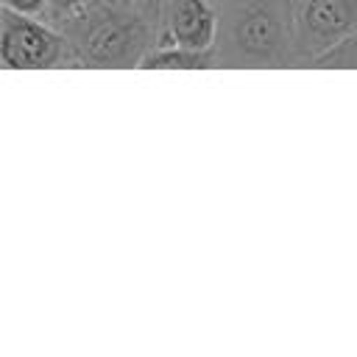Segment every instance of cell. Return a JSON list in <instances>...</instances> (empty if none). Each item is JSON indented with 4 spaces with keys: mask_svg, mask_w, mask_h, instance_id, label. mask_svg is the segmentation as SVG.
Listing matches in <instances>:
<instances>
[{
    "mask_svg": "<svg viewBox=\"0 0 357 357\" xmlns=\"http://www.w3.org/2000/svg\"><path fill=\"white\" fill-rule=\"evenodd\" d=\"M165 36L195 50H215L218 11L212 0H167L165 6Z\"/></svg>",
    "mask_w": 357,
    "mask_h": 357,
    "instance_id": "cell-5",
    "label": "cell"
},
{
    "mask_svg": "<svg viewBox=\"0 0 357 357\" xmlns=\"http://www.w3.org/2000/svg\"><path fill=\"white\" fill-rule=\"evenodd\" d=\"M67 39L73 42L81 67H114L128 70L139 67L142 56L153 47V22L142 17L137 8L131 11H95L86 8L73 22L61 25Z\"/></svg>",
    "mask_w": 357,
    "mask_h": 357,
    "instance_id": "cell-1",
    "label": "cell"
},
{
    "mask_svg": "<svg viewBox=\"0 0 357 357\" xmlns=\"http://www.w3.org/2000/svg\"><path fill=\"white\" fill-rule=\"evenodd\" d=\"M212 3H223V0H212Z\"/></svg>",
    "mask_w": 357,
    "mask_h": 357,
    "instance_id": "cell-12",
    "label": "cell"
},
{
    "mask_svg": "<svg viewBox=\"0 0 357 357\" xmlns=\"http://www.w3.org/2000/svg\"><path fill=\"white\" fill-rule=\"evenodd\" d=\"M89 8H95V11H131V8H137V0H89Z\"/></svg>",
    "mask_w": 357,
    "mask_h": 357,
    "instance_id": "cell-11",
    "label": "cell"
},
{
    "mask_svg": "<svg viewBox=\"0 0 357 357\" xmlns=\"http://www.w3.org/2000/svg\"><path fill=\"white\" fill-rule=\"evenodd\" d=\"M220 56L215 50H195L159 33V42L142 56V70H204L215 67Z\"/></svg>",
    "mask_w": 357,
    "mask_h": 357,
    "instance_id": "cell-6",
    "label": "cell"
},
{
    "mask_svg": "<svg viewBox=\"0 0 357 357\" xmlns=\"http://www.w3.org/2000/svg\"><path fill=\"white\" fill-rule=\"evenodd\" d=\"M220 64L284 67L293 64L284 0H243L229 20V47Z\"/></svg>",
    "mask_w": 357,
    "mask_h": 357,
    "instance_id": "cell-2",
    "label": "cell"
},
{
    "mask_svg": "<svg viewBox=\"0 0 357 357\" xmlns=\"http://www.w3.org/2000/svg\"><path fill=\"white\" fill-rule=\"evenodd\" d=\"M0 64L6 70H56L81 67V59L61 28H50L42 22V17L20 14L3 6Z\"/></svg>",
    "mask_w": 357,
    "mask_h": 357,
    "instance_id": "cell-3",
    "label": "cell"
},
{
    "mask_svg": "<svg viewBox=\"0 0 357 357\" xmlns=\"http://www.w3.org/2000/svg\"><path fill=\"white\" fill-rule=\"evenodd\" d=\"M310 67H357V36H351V39L329 47Z\"/></svg>",
    "mask_w": 357,
    "mask_h": 357,
    "instance_id": "cell-7",
    "label": "cell"
},
{
    "mask_svg": "<svg viewBox=\"0 0 357 357\" xmlns=\"http://www.w3.org/2000/svg\"><path fill=\"white\" fill-rule=\"evenodd\" d=\"M3 6L14 8L20 14L42 17V20H47V14H50V0H3Z\"/></svg>",
    "mask_w": 357,
    "mask_h": 357,
    "instance_id": "cell-9",
    "label": "cell"
},
{
    "mask_svg": "<svg viewBox=\"0 0 357 357\" xmlns=\"http://www.w3.org/2000/svg\"><path fill=\"white\" fill-rule=\"evenodd\" d=\"M89 8V0H50V14L47 22H56L59 28L73 22L75 17H81Z\"/></svg>",
    "mask_w": 357,
    "mask_h": 357,
    "instance_id": "cell-8",
    "label": "cell"
},
{
    "mask_svg": "<svg viewBox=\"0 0 357 357\" xmlns=\"http://www.w3.org/2000/svg\"><path fill=\"white\" fill-rule=\"evenodd\" d=\"M165 6H167V0H137L139 14L148 17L151 22H162V17H165Z\"/></svg>",
    "mask_w": 357,
    "mask_h": 357,
    "instance_id": "cell-10",
    "label": "cell"
},
{
    "mask_svg": "<svg viewBox=\"0 0 357 357\" xmlns=\"http://www.w3.org/2000/svg\"><path fill=\"white\" fill-rule=\"evenodd\" d=\"M296 67H310L329 47L357 36V0H284Z\"/></svg>",
    "mask_w": 357,
    "mask_h": 357,
    "instance_id": "cell-4",
    "label": "cell"
}]
</instances>
